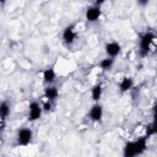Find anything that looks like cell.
Wrapping results in <instances>:
<instances>
[{
  "instance_id": "cell-1",
  "label": "cell",
  "mask_w": 157,
  "mask_h": 157,
  "mask_svg": "<svg viewBox=\"0 0 157 157\" xmlns=\"http://www.w3.org/2000/svg\"><path fill=\"white\" fill-rule=\"evenodd\" d=\"M147 139L148 136H142L135 141H130L128 144H125L124 146V156L125 157H134L137 155H141L145 152V150L147 148Z\"/></svg>"
},
{
  "instance_id": "cell-2",
  "label": "cell",
  "mask_w": 157,
  "mask_h": 157,
  "mask_svg": "<svg viewBox=\"0 0 157 157\" xmlns=\"http://www.w3.org/2000/svg\"><path fill=\"white\" fill-rule=\"evenodd\" d=\"M156 38V36L152 32H146L140 37V42H139V49H140V55L141 56H146L150 52L151 44L153 42V39Z\"/></svg>"
},
{
  "instance_id": "cell-3",
  "label": "cell",
  "mask_w": 157,
  "mask_h": 157,
  "mask_svg": "<svg viewBox=\"0 0 157 157\" xmlns=\"http://www.w3.org/2000/svg\"><path fill=\"white\" fill-rule=\"evenodd\" d=\"M32 130L28 129V128H22L17 131V135H16V140H17V144L21 145V146H27L31 144L32 141Z\"/></svg>"
},
{
  "instance_id": "cell-4",
  "label": "cell",
  "mask_w": 157,
  "mask_h": 157,
  "mask_svg": "<svg viewBox=\"0 0 157 157\" xmlns=\"http://www.w3.org/2000/svg\"><path fill=\"white\" fill-rule=\"evenodd\" d=\"M42 112H43V107H40L38 102L34 101V102L29 103V105H28V120H31V121L38 120L42 115Z\"/></svg>"
},
{
  "instance_id": "cell-5",
  "label": "cell",
  "mask_w": 157,
  "mask_h": 157,
  "mask_svg": "<svg viewBox=\"0 0 157 157\" xmlns=\"http://www.w3.org/2000/svg\"><path fill=\"white\" fill-rule=\"evenodd\" d=\"M101 15H102V10H101V6H98V5H93V6L87 7L86 13H85L86 20L88 22H96L101 17Z\"/></svg>"
},
{
  "instance_id": "cell-6",
  "label": "cell",
  "mask_w": 157,
  "mask_h": 157,
  "mask_svg": "<svg viewBox=\"0 0 157 157\" xmlns=\"http://www.w3.org/2000/svg\"><path fill=\"white\" fill-rule=\"evenodd\" d=\"M76 39V32H75V27L74 25H70L67 27H65V29L63 31V40L66 45H71L74 44Z\"/></svg>"
},
{
  "instance_id": "cell-7",
  "label": "cell",
  "mask_w": 157,
  "mask_h": 157,
  "mask_svg": "<svg viewBox=\"0 0 157 157\" xmlns=\"http://www.w3.org/2000/svg\"><path fill=\"white\" fill-rule=\"evenodd\" d=\"M88 117H90V119L92 121H99L102 119V117H103V108H102V105L98 102H96L91 107L90 113H88Z\"/></svg>"
},
{
  "instance_id": "cell-8",
  "label": "cell",
  "mask_w": 157,
  "mask_h": 157,
  "mask_svg": "<svg viewBox=\"0 0 157 157\" xmlns=\"http://www.w3.org/2000/svg\"><path fill=\"white\" fill-rule=\"evenodd\" d=\"M104 49H105L107 55H108V56H112V58H115V56L119 55L120 52H121V47H120V44L117 43V42L107 43L105 47H104Z\"/></svg>"
},
{
  "instance_id": "cell-9",
  "label": "cell",
  "mask_w": 157,
  "mask_h": 157,
  "mask_svg": "<svg viewBox=\"0 0 157 157\" xmlns=\"http://www.w3.org/2000/svg\"><path fill=\"white\" fill-rule=\"evenodd\" d=\"M44 96H45V98L48 99V101H55L56 98H58V96H59V90H58V87H55V86H52V85H48L47 87H45V90H44Z\"/></svg>"
},
{
  "instance_id": "cell-10",
  "label": "cell",
  "mask_w": 157,
  "mask_h": 157,
  "mask_svg": "<svg viewBox=\"0 0 157 157\" xmlns=\"http://www.w3.org/2000/svg\"><path fill=\"white\" fill-rule=\"evenodd\" d=\"M43 81L45 85H52L55 81V71L53 67H48L43 71Z\"/></svg>"
},
{
  "instance_id": "cell-11",
  "label": "cell",
  "mask_w": 157,
  "mask_h": 157,
  "mask_svg": "<svg viewBox=\"0 0 157 157\" xmlns=\"http://www.w3.org/2000/svg\"><path fill=\"white\" fill-rule=\"evenodd\" d=\"M11 108H10V103L7 101H2L0 104V115H1V123H4L6 120V118L10 115Z\"/></svg>"
},
{
  "instance_id": "cell-12",
  "label": "cell",
  "mask_w": 157,
  "mask_h": 157,
  "mask_svg": "<svg viewBox=\"0 0 157 157\" xmlns=\"http://www.w3.org/2000/svg\"><path fill=\"white\" fill-rule=\"evenodd\" d=\"M152 112H153V120H152V124L148 126L147 136H150L152 134H157V102L155 103V105L152 108Z\"/></svg>"
},
{
  "instance_id": "cell-13",
  "label": "cell",
  "mask_w": 157,
  "mask_h": 157,
  "mask_svg": "<svg viewBox=\"0 0 157 157\" xmlns=\"http://www.w3.org/2000/svg\"><path fill=\"white\" fill-rule=\"evenodd\" d=\"M132 85H134L132 78L125 76V77H123V80H121L120 83H119V90H120V92H128V91L132 87Z\"/></svg>"
},
{
  "instance_id": "cell-14",
  "label": "cell",
  "mask_w": 157,
  "mask_h": 157,
  "mask_svg": "<svg viewBox=\"0 0 157 157\" xmlns=\"http://www.w3.org/2000/svg\"><path fill=\"white\" fill-rule=\"evenodd\" d=\"M113 64H114V58H112V56H107V58H104V59L101 60L99 66H101L102 70L107 71V70H110V69H112Z\"/></svg>"
},
{
  "instance_id": "cell-15",
  "label": "cell",
  "mask_w": 157,
  "mask_h": 157,
  "mask_svg": "<svg viewBox=\"0 0 157 157\" xmlns=\"http://www.w3.org/2000/svg\"><path fill=\"white\" fill-rule=\"evenodd\" d=\"M91 96H92V99L94 102H98L101 96H102V86L99 83L94 85L92 88H91Z\"/></svg>"
},
{
  "instance_id": "cell-16",
  "label": "cell",
  "mask_w": 157,
  "mask_h": 157,
  "mask_svg": "<svg viewBox=\"0 0 157 157\" xmlns=\"http://www.w3.org/2000/svg\"><path fill=\"white\" fill-rule=\"evenodd\" d=\"M42 107H43V112H49L52 109V101H47Z\"/></svg>"
},
{
  "instance_id": "cell-17",
  "label": "cell",
  "mask_w": 157,
  "mask_h": 157,
  "mask_svg": "<svg viewBox=\"0 0 157 157\" xmlns=\"http://www.w3.org/2000/svg\"><path fill=\"white\" fill-rule=\"evenodd\" d=\"M136 2H137L140 6H146V5L150 2V0H136Z\"/></svg>"
},
{
  "instance_id": "cell-18",
  "label": "cell",
  "mask_w": 157,
  "mask_h": 157,
  "mask_svg": "<svg viewBox=\"0 0 157 157\" xmlns=\"http://www.w3.org/2000/svg\"><path fill=\"white\" fill-rule=\"evenodd\" d=\"M94 2H96V5L101 6L102 4H104V2H105V0H94Z\"/></svg>"
},
{
  "instance_id": "cell-19",
  "label": "cell",
  "mask_w": 157,
  "mask_h": 157,
  "mask_svg": "<svg viewBox=\"0 0 157 157\" xmlns=\"http://www.w3.org/2000/svg\"><path fill=\"white\" fill-rule=\"evenodd\" d=\"M0 1H1V5H2V6H4V5H5V2H6V0H0Z\"/></svg>"
}]
</instances>
